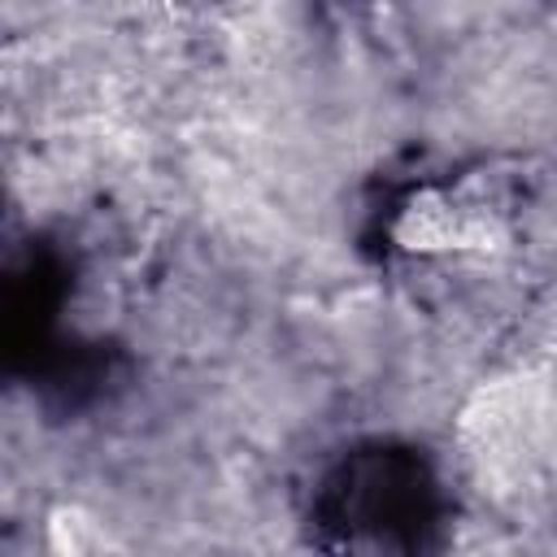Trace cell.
Listing matches in <instances>:
<instances>
[{"mask_svg":"<svg viewBox=\"0 0 557 557\" xmlns=\"http://www.w3.org/2000/svg\"><path fill=\"white\" fill-rule=\"evenodd\" d=\"M52 548H57V557H96L100 553V527L78 509H61L52 518Z\"/></svg>","mask_w":557,"mask_h":557,"instance_id":"obj_1","label":"cell"}]
</instances>
